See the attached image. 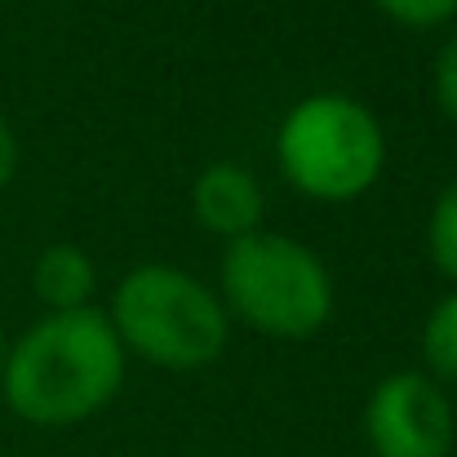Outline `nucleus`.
Returning <instances> with one entry per match:
<instances>
[{"instance_id": "f257e3e1", "label": "nucleus", "mask_w": 457, "mask_h": 457, "mask_svg": "<svg viewBox=\"0 0 457 457\" xmlns=\"http://www.w3.org/2000/svg\"><path fill=\"white\" fill-rule=\"evenodd\" d=\"M125 373L129 351L120 346L107 311H49L9 342L0 400L31 427H76L120 395Z\"/></svg>"}, {"instance_id": "f03ea898", "label": "nucleus", "mask_w": 457, "mask_h": 457, "mask_svg": "<svg viewBox=\"0 0 457 457\" xmlns=\"http://www.w3.org/2000/svg\"><path fill=\"white\" fill-rule=\"evenodd\" d=\"M120 346L169 373H191L227 351L231 315L222 298L182 267H134L107 306Z\"/></svg>"}, {"instance_id": "7ed1b4c3", "label": "nucleus", "mask_w": 457, "mask_h": 457, "mask_svg": "<svg viewBox=\"0 0 457 457\" xmlns=\"http://www.w3.org/2000/svg\"><path fill=\"white\" fill-rule=\"evenodd\" d=\"M218 289L227 315L280 342L315 337L333 315L328 267L311 245L280 231H249L240 240H227Z\"/></svg>"}, {"instance_id": "20e7f679", "label": "nucleus", "mask_w": 457, "mask_h": 457, "mask_svg": "<svg viewBox=\"0 0 457 457\" xmlns=\"http://www.w3.org/2000/svg\"><path fill=\"white\" fill-rule=\"evenodd\" d=\"M276 160L294 191L320 204H351L382 178L386 134L378 116L346 94H311L276 129Z\"/></svg>"}, {"instance_id": "39448f33", "label": "nucleus", "mask_w": 457, "mask_h": 457, "mask_svg": "<svg viewBox=\"0 0 457 457\" xmlns=\"http://www.w3.org/2000/svg\"><path fill=\"white\" fill-rule=\"evenodd\" d=\"M364 440L373 457H449L457 418L445 382L418 369L382 378L364 404Z\"/></svg>"}, {"instance_id": "423d86ee", "label": "nucleus", "mask_w": 457, "mask_h": 457, "mask_svg": "<svg viewBox=\"0 0 457 457\" xmlns=\"http://www.w3.org/2000/svg\"><path fill=\"white\" fill-rule=\"evenodd\" d=\"M191 213L204 231L222 240H240L249 231H262L267 195L245 164H209L191 182Z\"/></svg>"}, {"instance_id": "0eeeda50", "label": "nucleus", "mask_w": 457, "mask_h": 457, "mask_svg": "<svg viewBox=\"0 0 457 457\" xmlns=\"http://www.w3.org/2000/svg\"><path fill=\"white\" fill-rule=\"evenodd\" d=\"M31 285L49 311H80V306H94L98 267L80 245H49L31 267Z\"/></svg>"}, {"instance_id": "6e6552de", "label": "nucleus", "mask_w": 457, "mask_h": 457, "mask_svg": "<svg viewBox=\"0 0 457 457\" xmlns=\"http://www.w3.org/2000/svg\"><path fill=\"white\" fill-rule=\"evenodd\" d=\"M422 360L436 382H457V289L431 306L422 324Z\"/></svg>"}, {"instance_id": "1a4fd4ad", "label": "nucleus", "mask_w": 457, "mask_h": 457, "mask_svg": "<svg viewBox=\"0 0 457 457\" xmlns=\"http://www.w3.org/2000/svg\"><path fill=\"white\" fill-rule=\"evenodd\" d=\"M427 253L436 271L457 289V178L436 195L431 218H427Z\"/></svg>"}, {"instance_id": "9d476101", "label": "nucleus", "mask_w": 457, "mask_h": 457, "mask_svg": "<svg viewBox=\"0 0 457 457\" xmlns=\"http://www.w3.org/2000/svg\"><path fill=\"white\" fill-rule=\"evenodd\" d=\"M391 22L413 27V31H431L445 27L449 18H457V0H373Z\"/></svg>"}, {"instance_id": "9b49d317", "label": "nucleus", "mask_w": 457, "mask_h": 457, "mask_svg": "<svg viewBox=\"0 0 457 457\" xmlns=\"http://www.w3.org/2000/svg\"><path fill=\"white\" fill-rule=\"evenodd\" d=\"M431 89H436V103H440V112L457 120V31L440 45V54H436V71H431Z\"/></svg>"}, {"instance_id": "f8f14e48", "label": "nucleus", "mask_w": 457, "mask_h": 457, "mask_svg": "<svg viewBox=\"0 0 457 457\" xmlns=\"http://www.w3.org/2000/svg\"><path fill=\"white\" fill-rule=\"evenodd\" d=\"M18 160H22V152H18V138H13L9 120L0 116V191L13 182V173H18Z\"/></svg>"}, {"instance_id": "ddd939ff", "label": "nucleus", "mask_w": 457, "mask_h": 457, "mask_svg": "<svg viewBox=\"0 0 457 457\" xmlns=\"http://www.w3.org/2000/svg\"><path fill=\"white\" fill-rule=\"evenodd\" d=\"M4 355H9V337H4V328H0V373H4Z\"/></svg>"}]
</instances>
